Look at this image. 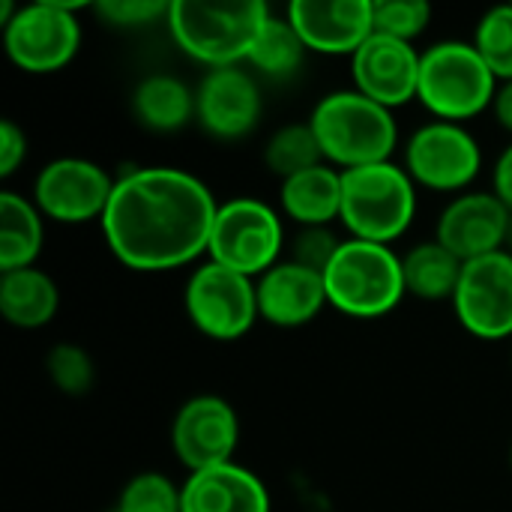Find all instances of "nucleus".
<instances>
[{
  "label": "nucleus",
  "mask_w": 512,
  "mask_h": 512,
  "mask_svg": "<svg viewBox=\"0 0 512 512\" xmlns=\"http://www.w3.org/2000/svg\"><path fill=\"white\" fill-rule=\"evenodd\" d=\"M216 198L204 180L171 165L129 168L102 216L111 255L138 273H165L207 255Z\"/></svg>",
  "instance_id": "nucleus-1"
},
{
  "label": "nucleus",
  "mask_w": 512,
  "mask_h": 512,
  "mask_svg": "<svg viewBox=\"0 0 512 512\" xmlns=\"http://www.w3.org/2000/svg\"><path fill=\"white\" fill-rule=\"evenodd\" d=\"M261 0H171L168 30L177 48L207 69L240 66L270 18Z\"/></svg>",
  "instance_id": "nucleus-2"
},
{
  "label": "nucleus",
  "mask_w": 512,
  "mask_h": 512,
  "mask_svg": "<svg viewBox=\"0 0 512 512\" xmlns=\"http://www.w3.org/2000/svg\"><path fill=\"white\" fill-rule=\"evenodd\" d=\"M309 126L321 144L327 165L339 171L390 162L399 144L393 111L354 87L321 96L309 114Z\"/></svg>",
  "instance_id": "nucleus-3"
},
{
  "label": "nucleus",
  "mask_w": 512,
  "mask_h": 512,
  "mask_svg": "<svg viewBox=\"0 0 512 512\" xmlns=\"http://www.w3.org/2000/svg\"><path fill=\"white\" fill-rule=\"evenodd\" d=\"M324 285L330 306L357 321L390 315L408 294L402 255L384 243L354 237L342 240L336 258L324 270Z\"/></svg>",
  "instance_id": "nucleus-4"
},
{
  "label": "nucleus",
  "mask_w": 512,
  "mask_h": 512,
  "mask_svg": "<svg viewBox=\"0 0 512 512\" xmlns=\"http://www.w3.org/2000/svg\"><path fill=\"white\" fill-rule=\"evenodd\" d=\"M417 213V183L396 162H375L342 171V225L354 240H399Z\"/></svg>",
  "instance_id": "nucleus-5"
},
{
  "label": "nucleus",
  "mask_w": 512,
  "mask_h": 512,
  "mask_svg": "<svg viewBox=\"0 0 512 512\" xmlns=\"http://www.w3.org/2000/svg\"><path fill=\"white\" fill-rule=\"evenodd\" d=\"M501 81L486 66L474 42L444 39L423 51L417 99L435 120L462 123L492 108Z\"/></svg>",
  "instance_id": "nucleus-6"
},
{
  "label": "nucleus",
  "mask_w": 512,
  "mask_h": 512,
  "mask_svg": "<svg viewBox=\"0 0 512 512\" xmlns=\"http://www.w3.org/2000/svg\"><path fill=\"white\" fill-rule=\"evenodd\" d=\"M282 249L285 228L270 204L258 198H231L219 204L207 243L213 264L258 279L282 261Z\"/></svg>",
  "instance_id": "nucleus-7"
},
{
  "label": "nucleus",
  "mask_w": 512,
  "mask_h": 512,
  "mask_svg": "<svg viewBox=\"0 0 512 512\" xmlns=\"http://www.w3.org/2000/svg\"><path fill=\"white\" fill-rule=\"evenodd\" d=\"M81 3L69 0H36L18 6L12 21L3 27L6 57L33 75L63 69L81 48Z\"/></svg>",
  "instance_id": "nucleus-8"
},
{
  "label": "nucleus",
  "mask_w": 512,
  "mask_h": 512,
  "mask_svg": "<svg viewBox=\"0 0 512 512\" xmlns=\"http://www.w3.org/2000/svg\"><path fill=\"white\" fill-rule=\"evenodd\" d=\"M183 306L192 327L216 342L243 339L261 318L255 279L213 261L195 267L183 291Z\"/></svg>",
  "instance_id": "nucleus-9"
},
{
  "label": "nucleus",
  "mask_w": 512,
  "mask_h": 512,
  "mask_svg": "<svg viewBox=\"0 0 512 512\" xmlns=\"http://www.w3.org/2000/svg\"><path fill=\"white\" fill-rule=\"evenodd\" d=\"M483 168L480 141L462 126L432 120L420 126L405 147V171L432 192H465Z\"/></svg>",
  "instance_id": "nucleus-10"
},
{
  "label": "nucleus",
  "mask_w": 512,
  "mask_h": 512,
  "mask_svg": "<svg viewBox=\"0 0 512 512\" xmlns=\"http://www.w3.org/2000/svg\"><path fill=\"white\" fill-rule=\"evenodd\" d=\"M117 177L99 162L81 156H60L39 168L33 180V204L39 213L60 225H84L105 216Z\"/></svg>",
  "instance_id": "nucleus-11"
},
{
  "label": "nucleus",
  "mask_w": 512,
  "mask_h": 512,
  "mask_svg": "<svg viewBox=\"0 0 512 512\" xmlns=\"http://www.w3.org/2000/svg\"><path fill=\"white\" fill-rule=\"evenodd\" d=\"M459 324L483 339L501 342L512 336V258L507 252L465 261L453 294Z\"/></svg>",
  "instance_id": "nucleus-12"
},
{
  "label": "nucleus",
  "mask_w": 512,
  "mask_h": 512,
  "mask_svg": "<svg viewBox=\"0 0 512 512\" xmlns=\"http://www.w3.org/2000/svg\"><path fill=\"white\" fill-rule=\"evenodd\" d=\"M240 444V420L231 402L204 393L180 405L171 423V447L180 465L195 474L234 462Z\"/></svg>",
  "instance_id": "nucleus-13"
},
{
  "label": "nucleus",
  "mask_w": 512,
  "mask_h": 512,
  "mask_svg": "<svg viewBox=\"0 0 512 512\" xmlns=\"http://www.w3.org/2000/svg\"><path fill=\"white\" fill-rule=\"evenodd\" d=\"M420 60H423V54L414 48V42L372 33L351 54L354 90H360L363 96H369L378 105L393 111V108L417 99Z\"/></svg>",
  "instance_id": "nucleus-14"
},
{
  "label": "nucleus",
  "mask_w": 512,
  "mask_h": 512,
  "mask_svg": "<svg viewBox=\"0 0 512 512\" xmlns=\"http://www.w3.org/2000/svg\"><path fill=\"white\" fill-rule=\"evenodd\" d=\"M261 111V87L240 66L210 69L195 90V120L207 135L222 141L246 138L258 126Z\"/></svg>",
  "instance_id": "nucleus-15"
},
{
  "label": "nucleus",
  "mask_w": 512,
  "mask_h": 512,
  "mask_svg": "<svg viewBox=\"0 0 512 512\" xmlns=\"http://www.w3.org/2000/svg\"><path fill=\"white\" fill-rule=\"evenodd\" d=\"M507 222L510 207L492 189L462 192L444 207L435 240L444 243L459 261H474L483 255L504 252Z\"/></svg>",
  "instance_id": "nucleus-16"
},
{
  "label": "nucleus",
  "mask_w": 512,
  "mask_h": 512,
  "mask_svg": "<svg viewBox=\"0 0 512 512\" xmlns=\"http://www.w3.org/2000/svg\"><path fill=\"white\" fill-rule=\"evenodd\" d=\"M285 15L306 48L318 54L351 57L375 33L372 0H294Z\"/></svg>",
  "instance_id": "nucleus-17"
},
{
  "label": "nucleus",
  "mask_w": 512,
  "mask_h": 512,
  "mask_svg": "<svg viewBox=\"0 0 512 512\" xmlns=\"http://www.w3.org/2000/svg\"><path fill=\"white\" fill-rule=\"evenodd\" d=\"M258 288V315L273 327H303L321 315L327 300L324 273L282 258L264 276L255 279Z\"/></svg>",
  "instance_id": "nucleus-18"
},
{
  "label": "nucleus",
  "mask_w": 512,
  "mask_h": 512,
  "mask_svg": "<svg viewBox=\"0 0 512 512\" xmlns=\"http://www.w3.org/2000/svg\"><path fill=\"white\" fill-rule=\"evenodd\" d=\"M180 512H270V492L258 474L228 462L186 477Z\"/></svg>",
  "instance_id": "nucleus-19"
},
{
  "label": "nucleus",
  "mask_w": 512,
  "mask_h": 512,
  "mask_svg": "<svg viewBox=\"0 0 512 512\" xmlns=\"http://www.w3.org/2000/svg\"><path fill=\"white\" fill-rule=\"evenodd\" d=\"M279 204L300 228L333 225L342 213V171L333 165H315L282 180Z\"/></svg>",
  "instance_id": "nucleus-20"
},
{
  "label": "nucleus",
  "mask_w": 512,
  "mask_h": 512,
  "mask_svg": "<svg viewBox=\"0 0 512 512\" xmlns=\"http://www.w3.org/2000/svg\"><path fill=\"white\" fill-rule=\"evenodd\" d=\"M57 309L60 291L45 270L24 267L0 273V315L6 324L18 330H39L54 321Z\"/></svg>",
  "instance_id": "nucleus-21"
},
{
  "label": "nucleus",
  "mask_w": 512,
  "mask_h": 512,
  "mask_svg": "<svg viewBox=\"0 0 512 512\" xmlns=\"http://www.w3.org/2000/svg\"><path fill=\"white\" fill-rule=\"evenodd\" d=\"M132 114L150 132H180L195 117V90L177 75L153 72L135 84Z\"/></svg>",
  "instance_id": "nucleus-22"
},
{
  "label": "nucleus",
  "mask_w": 512,
  "mask_h": 512,
  "mask_svg": "<svg viewBox=\"0 0 512 512\" xmlns=\"http://www.w3.org/2000/svg\"><path fill=\"white\" fill-rule=\"evenodd\" d=\"M42 213L33 198H24L12 189L0 192V273L36 267V258L45 246Z\"/></svg>",
  "instance_id": "nucleus-23"
},
{
  "label": "nucleus",
  "mask_w": 512,
  "mask_h": 512,
  "mask_svg": "<svg viewBox=\"0 0 512 512\" xmlns=\"http://www.w3.org/2000/svg\"><path fill=\"white\" fill-rule=\"evenodd\" d=\"M465 261H459L444 243L423 240L402 255L405 288L420 300H453Z\"/></svg>",
  "instance_id": "nucleus-24"
},
{
  "label": "nucleus",
  "mask_w": 512,
  "mask_h": 512,
  "mask_svg": "<svg viewBox=\"0 0 512 512\" xmlns=\"http://www.w3.org/2000/svg\"><path fill=\"white\" fill-rule=\"evenodd\" d=\"M306 42L288 21V15H270L258 30L246 63L267 78H291L306 57Z\"/></svg>",
  "instance_id": "nucleus-25"
},
{
  "label": "nucleus",
  "mask_w": 512,
  "mask_h": 512,
  "mask_svg": "<svg viewBox=\"0 0 512 512\" xmlns=\"http://www.w3.org/2000/svg\"><path fill=\"white\" fill-rule=\"evenodd\" d=\"M264 162L279 180H288V177L309 171L315 165H327L309 120L306 123H288V126L276 129L264 144Z\"/></svg>",
  "instance_id": "nucleus-26"
},
{
  "label": "nucleus",
  "mask_w": 512,
  "mask_h": 512,
  "mask_svg": "<svg viewBox=\"0 0 512 512\" xmlns=\"http://www.w3.org/2000/svg\"><path fill=\"white\" fill-rule=\"evenodd\" d=\"M474 48L501 84L512 81V3L489 9L477 21Z\"/></svg>",
  "instance_id": "nucleus-27"
},
{
  "label": "nucleus",
  "mask_w": 512,
  "mask_h": 512,
  "mask_svg": "<svg viewBox=\"0 0 512 512\" xmlns=\"http://www.w3.org/2000/svg\"><path fill=\"white\" fill-rule=\"evenodd\" d=\"M45 372L63 396H84L96 384L93 357L81 345H72V342H57L45 354Z\"/></svg>",
  "instance_id": "nucleus-28"
},
{
  "label": "nucleus",
  "mask_w": 512,
  "mask_h": 512,
  "mask_svg": "<svg viewBox=\"0 0 512 512\" xmlns=\"http://www.w3.org/2000/svg\"><path fill=\"white\" fill-rule=\"evenodd\" d=\"M111 512H180V486L159 471L135 474L123 489Z\"/></svg>",
  "instance_id": "nucleus-29"
},
{
  "label": "nucleus",
  "mask_w": 512,
  "mask_h": 512,
  "mask_svg": "<svg viewBox=\"0 0 512 512\" xmlns=\"http://www.w3.org/2000/svg\"><path fill=\"white\" fill-rule=\"evenodd\" d=\"M375 33L414 42L432 21V6L426 0H372Z\"/></svg>",
  "instance_id": "nucleus-30"
},
{
  "label": "nucleus",
  "mask_w": 512,
  "mask_h": 512,
  "mask_svg": "<svg viewBox=\"0 0 512 512\" xmlns=\"http://www.w3.org/2000/svg\"><path fill=\"white\" fill-rule=\"evenodd\" d=\"M339 246H342V240L330 231V225L300 228L291 243V261L300 267H309L315 273H324L330 267V261L336 258Z\"/></svg>",
  "instance_id": "nucleus-31"
},
{
  "label": "nucleus",
  "mask_w": 512,
  "mask_h": 512,
  "mask_svg": "<svg viewBox=\"0 0 512 512\" xmlns=\"http://www.w3.org/2000/svg\"><path fill=\"white\" fill-rule=\"evenodd\" d=\"M96 15L111 27H147L159 18H168V0H102L93 6Z\"/></svg>",
  "instance_id": "nucleus-32"
},
{
  "label": "nucleus",
  "mask_w": 512,
  "mask_h": 512,
  "mask_svg": "<svg viewBox=\"0 0 512 512\" xmlns=\"http://www.w3.org/2000/svg\"><path fill=\"white\" fill-rule=\"evenodd\" d=\"M27 159V135L15 120H0V177H12Z\"/></svg>",
  "instance_id": "nucleus-33"
},
{
  "label": "nucleus",
  "mask_w": 512,
  "mask_h": 512,
  "mask_svg": "<svg viewBox=\"0 0 512 512\" xmlns=\"http://www.w3.org/2000/svg\"><path fill=\"white\" fill-rule=\"evenodd\" d=\"M492 192L512 210V144L498 156L492 171Z\"/></svg>",
  "instance_id": "nucleus-34"
},
{
  "label": "nucleus",
  "mask_w": 512,
  "mask_h": 512,
  "mask_svg": "<svg viewBox=\"0 0 512 512\" xmlns=\"http://www.w3.org/2000/svg\"><path fill=\"white\" fill-rule=\"evenodd\" d=\"M492 111H495V120L501 123V129H507L512 135V81H504L495 93V102H492Z\"/></svg>",
  "instance_id": "nucleus-35"
},
{
  "label": "nucleus",
  "mask_w": 512,
  "mask_h": 512,
  "mask_svg": "<svg viewBox=\"0 0 512 512\" xmlns=\"http://www.w3.org/2000/svg\"><path fill=\"white\" fill-rule=\"evenodd\" d=\"M504 252L512 258V210H510V222H507V237H504Z\"/></svg>",
  "instance_id": "nucleus-36"
},
{
  "label": "nucleus",
  "mask_w": 512,
  "mask_h": 512,
  "mask_svg": "<svg viewBox=\"0 0 512 512\" xmlns=\"http://www.w3.org/2000/svg\"><path fill=\"white\" fill-rule=\"evenodd\" d=\"M510 465H512V447H510Z\"/></svg>",
  "instance_id": "nucleus-37"
}]
</instances>
